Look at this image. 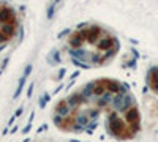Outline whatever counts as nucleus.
Segmentation results:
<instances>
[{"mask_svg":"<svg viewBox=\"0 0 158 142\" xmlns=\"http://www.w3.org/2000/svg\"><path fill=\"white\" fill-rule=\"evenodd\" d=\"M18 32L16 13L6 3H0V49L8 44Z\"/></svg>","mask_w":158,"mask_h":142,"instance_id":"7ed1b4c3","label":"nucleus"},{"mask_svg":"<svg viewBox=\"0 0 158 142\" xmlns=\"http://www.w3.org/2000/svg\"><path fill=\"white\" fill-rule=\"evenodd\" d=\"M101 117L108 133L117 140L133 139L141 128L136 99L114 79L89 82L62 99L54 112V123L67 133H92Z\"/></svg>","mask_w":158,"mask_h":142,"instance_id":"f257e3e1","label":"nucleus"},{"mask_svg":"<svg viewBox=\"0 0 158 142\" xmlns=\"http://www.w3.org/2000/svg\"><path fill=\"white\" fill-rule=\"evenodd\" d=\"M147 84L150 87V90L158 96V67L152 68L147 73Z\"/></svg>","mask_w":158,"mask_h":142,"instance_id":"20e7f679","label":"nucleus"},{"mask_svg":"<svg viewBox=\"0 0 158 142\" xmlns=\"http://www.w3.org/2000/svg\"><path fill=\"white\" fill-rule=\"evenodd\" d=\"M118 41L114 35L98 25H85L68 38V54L77 67H103L118 52Z\"/></svg>","mask_w":158,"mask_h":142,"instance_id":"f03ea898","label":"nucleus"}]
</instances>
